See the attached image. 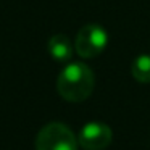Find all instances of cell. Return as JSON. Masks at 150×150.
<instances>
[{
	"instance_id": "8992f818",
	"label": "cell",
	"mask_w": 150,
	"mask_h": 150,
	"mask_svg": "<svg viewBox=\"0 0 150 150\" xmlns=\"http://www.w3.org/2000/svg\"><path fill=\"white\" fill-rule=\"evenodd\" d=\"M131 73H132V78L137 82H142V84H149L150 82V55H139L136 60L132 62L131 66Z\"/></svg>"
},
{
	"instance_id": "5b68a950",
	"label": "cell",
	"mask_w": 150,
	"mask_h": 150,
	"mask_svg": "<svg viewBox=\"0 0 150 150\" xmlns=\"http://www.w3.org/2000/svg\"><path fill=\"white\" fill-rule=\"evenodd\" d=\"M47 50H49L50 57L55 62L63 63V62H69L71 60L74 47H73L68 36H65V34H55L47 42Z\"/></svg>"
},
{
	"instance_id": "6da1fadb",
	"label": "cell",
	"mask_w": 150,
	"mask_h": 150,
	"mask_svg": "<svg viewBox=\"0 0 150 150\" xmlns=\"http://www.w3.org/2000/svg\"><path fill=\"white\" fill-rule=\"evenodd\" d=\"M95 87L94 71L81 62L68 63L57 78V91L66 102L79 103L91 97Z\"/></svg>"
},
{
	"instance_id": "7a4b0ae2",
	"label": "cell",
	"mask_w": 150,
	"mask_h": 150,
	"mask_svg": "<svg viewBox=\"0 0 150 150\" xmlns=\"http://www.w3.org/2000/svg\"><path fill=\"white\" fill-rule=\"evenodd\" d=\"M79 142L66 124L53 121L37 132L36 150H78Z\"/></svg>"
},
{
	"instance_id": "277c9868",
	"label": "cell",
	"mask_w": 150,
	"mask_h": 150,
	"mask_svg": "<svg viewBox=\"0 0 150 150\" xmlns=\"http://www.w3.org/2000/svg\"><path fill=\"white\" fill-rule=\"evenodd\" d=\"M113 140V131L102 121H91L82 126L78 142L84 150H105Z\"/></svg>"
},
{
	"instance_id": "3957f363",
	"label": "cell",
	"mask_w": 150,
	"mask_h": 150,
	"mask_svg": "<svg viewBox=\"0 0 150 150\" xmlns=\"http://www.w3.org/2000/svg\"><path fill=\"white\" fill-rule=\"evenodd\" d=\"M108 34L100 24H86L79 29L74 40V50L81 58H95L105 50Z\"/></svg>"
}]
</instances>
